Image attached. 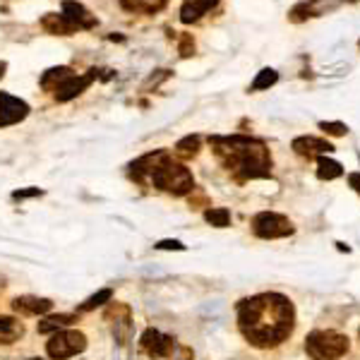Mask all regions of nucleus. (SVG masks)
<instances>
[{
  "label": "nucleus",
  "mask_w": 360,
  "mask_h": 360,
  "mask_svg": "<svg viewBox=\"0 0 360 360\" xmlns=\"http://www.w3.org/2000/svg\"><path fill=\"white\" fill-rule=\"evenodd\" d=\"M238 326L252 346L274 348L296 329V308L281 293H259L238 303Z\"/></svg>",
  "instance_id": "1"
},
{
  "label": "nucleus",
  "mask_w": 360,
  "mask_h": 360,
  "mask_svg": "<svg viewBox=\"0 0 360 360\" xmlns=\"http://www.w3.org/2000/svg\"><path fill=\"white\" fill-rule=\"evenodd\" d=\"M212 149L221 166L236 175V180H257L271 175V154L267 144L257 137H212Z\"/></svg>",
  "instance_id": "2"
},
{
  "label": "nucleus",
  "mask_w": 360,
  "mask_h": 360,
  "mask_svg": "<svg viewBox=\"0 0 360 360\" xmlns=\"http://www.w3.org/2000/svg\"><path fill=\"white\" fill-rule=\"evenodd\" d=\"M149 185L159 187V190H164V192H171V195H175V197H182V195H187V192L195 190V178H192V173L182 164L173 161L171 157H166L164 161L157 166V171L152 173Z\"/></svg>",
  "instance_id": "3"
},
{
  "label": "nucleus",
  "mask_w": 360,
  "mask_h": 360,
  "mask_svg": "<svg viewBox=\"0 0 360 360\" xmlns=\"http://www.w3.org/2000/svg\"><path fill=\"white\" fill-rule=\"evenodd\" d=\"M305 351L312 360H339L348 353V336L339 331H312L305 339Z\"/></svg>",
  "instance_id": "4"
},
{
  "label": "nucleus",
  "mask_w": 360,
  "mask_h": 360,
  "mask_svg": "<svg viewBox=\"0 0 360 360\" xmlns=\"http://www.w3.org/2000/svg\"><path fill=\"white\" fill-rule=\"evenodd\" d=\"M85 348H87V336L75 329L55 331L51 336V341L46 343V351L53 360H68L72 356H77V353H82Z\"/></svg>",
  "instance_id": "5"
},
{
  "label": "nucleus",
  "mask_w": 360,
  "mask_h": 360,
  "mask_svg": "<svg viewBox=\"0 0 360 360\" xmlns=\"http://www.w3.org/2000/svg\"><path fill=\"white\" fill-rule=\"evenodd\" d=\"M293 224L284 214L276 212H262L252 219V233L264 240H274V238H286L293 233Z\"/></svg>",
  "instance_id": "6"
},
{
  "label": "nucleus",
  "mask_w": 360,
  "mask_h": 360,
  "mask_svg": "<svg viewBox=\"0 0 360 360\" xmlns=\"http://www.w3.org/2000/svg\"><path fill=\"white\" fill-rule=\"evenodd\" d=\"M103 319L110 324V331H113L115 341L118 343H127L132 334V312L125 303H110V308L106 310Z\"/></svg>",
  "instance_id": "7"
},
{
  "label": "nucleus",
  "mask_w": 360,
  "mask_h": 360,
  "mask_svg": "<svg viewBox=\"0 0 360 360\" xmlns=\"http://www.w3.org/2000/svg\"><path fill=\"white\" fill-rule=\"evenodd\" d=\"M27 115H29V103L8 92H0V127L17 125Z\"/></svg>",
  "instance_id": "8"
},
{
  "label": "nucleus",
  "mask_w": 360,
  "mask_h": 360,
  "mask_svg": "<svg viewBox=\"0 0 360 360\" xmlns=\"http://www.w3.org/2000/svg\"><path fill=\"white\" fill-rule=\"evenodd\" d=\"M99 77V70L96 68H92L87 75H70L68 80L63 82V85L58 87L53 94H55V101H60V103H65V101H72L75 96H80L82 92H87L89 89V85L94 80Z\"/></svg>",
  "instance_id": "9"
},
{
  "label": "nucleus",
  "mask_w": 360,
  "mask_h": 360,
  "mask_svg": "<svg viewBox=\"0 0 360 360\" xmlns=\"http://www.w3.org/2000/svg\"><path fill=\"white\" fill-rule=\"evenodd\" d=\"M140 346H142V351L154 360L168 358L171 353H173V339L161 334L159 329H147V331H144L142 339H140Z\"/></svg>",
  "instance_id": "10"
},
{
  "label": "nucleus",
  "mask_w": 360,
  "mask_h": 360,
  "mask_svg": "<svg viewBox=\"0 0 360 360\" xmlns=\"http://www.w3.org/2000/svg\"><path fill=\"white\" fill-rule=\"evenodd\" d=\"M291 147L298 157H305V159H319L334 152V144L326 140H317V137H296Z\"/></svg>",
  "instance_id": "11"
},
{
  "label": "nucleus",
  "mask_w": 360,
  "mask_h": 360,
  "mask_svg": "<svg viewBox=\"0 0 360 360\" xmlns=\"http://www.w3.org/2000/svg\"><path fill=\"white\" fill-rule=\"evenodd\" d=\"M166 157H168V152H166V149H157V152L144 154V157H140L135 164L130 166L132 178L140 180V182H149V178H152V173L157 171V166L161 164Z\"/></svg>",
  "instance_id": "12"
},
{
  "label": "nucleus",
  "mask_w": 360,
  "mask_h": 360,
  "mask_svg": "<svg viewBox=\"0 0 360 360\" xmlns=\"http://www.w3.org/2000/svg\"><path fill=\"white\" fill-rule=\"evenodd\" d=\"M63 17L68 20L75 29H92V27H96V15H92L89 10L82 3H77V0H65Z\"/></svg>",
  "instance_id": "13"
},
{
  "label": "nucleus",
  "mask_w": 360,
  "mask_h": 360,
  "mask_svg": "<svg viewBox=\"0 0 360 360\" xmlns=\"http://www.w3.org/2000/svg\"><path fill=\"white\" fill-rule=\"evenodd\" d=\"M15 312L20 315H46L53 308V303L48 298H36V296H22L13 301Z\"/></svg>",
  "instance_id": "14"
},
{
  "label": "nucleus",
  "mask_w": 360,
  "mask_h": 360,
  "mask_svg": "<svg viewBox=\"0 0 360 360\" xmlns=\"http://www.w3.org/2000/svg\"><path fill=\"white\" fill-rule=\"evenodd\" d=\"M41 27L48 31V34H55V36H70L72 31H75V27H72L70 22L63 17V13H60V15H55V13L43 15Z\"/></svg>",
  "instance_id": "15"
},
{
  "label": "nucleus",
  "mask_w": 360,
  "mask_h": 360,
  "mask_svg": "<svg viewBox=\"0 0 360 360\" xmlns=\"http://www.w3.org/2000/svg\"><path fill=\"white\" fill-rule=\"evenodd\" d=\"M322 0H303V3H298L296 8L288 13V20L291 22H305L310 17H317V15H322Z\"/></svg>",
  "instance_id": "16"
},
{
  "label": "nucleus",
  "mask_w": 360,
  "mask_h": 360,
  "mask_svg": "<svg viewBox=\"0 0 360 360\" xmlns=\"http://www.w3.org/2000/svg\"><path fill=\"white\" fill-rule=\"evenodd\" d=\"M212 8L209 0H185L180 8V22L182 24H190V22H197L202 15H207V10Z\"/></svg>",
  "instance_id": "17"
},
{
  "label": "nucleus",
  "mask_w": 360,
  "mask_h": 360,
  "mask_svg": "<svg viewBox=\"0 0 360 360\" xmlns=\"http://www.w3.org/2000/svg\"><path fill=\"white\" fill-rule=\"evenodd\" d=\"M70 75H75V72H72L68 65H60V68H51V70H46L41 75V87L46 92H55L58 89L60 85H63L65 80H68Z\"/></svg>",
  "instance_id": "18"
},
{
  "label": "nucleus",
  "mask_w": 360,
  "mask_h": 360,
  "mask_svg": "<svg viewBox=\"0 0 360 360\" xmlns=\"http://www.w3.org/2000/svg\"><path fill=\"white\" fill-rule=\"evenodd\" d=\"M24 334V324L15 317H0V343H15Z\"/></svg>",
  "instance_id": "19"
},
{
  "label": "nucleus",
  "mask_w": 360,
  "mask_h": 360,
  "mask_svg": "<svg viewBox=\"0 0 360 360\" xmlns=\"http://www.w3.org/2000/svg\"><path fill=\"white\" fill-rule=\"evenodd\" d=\"M343 175V166L339 161L329 157H319L317 159V178L319 180H336Z\"/></svg>",
  "instance_id": "20"
},
{
  "label": "nucleus",
  "mask_w": 360,
  "mask_h": 360,
  "mask_svg": "<svg viewBox=\"0 0 360 360\" xmlns=\"http://www.w3.org/2000/svg\"><path fill=\"white\" fill-rule=\"evenodd\" d=\"M199 147H202V140H199L197 135H187V137H182L178 144H175V157L182 159V161L195 159L199 154Z\"/></svg>",
  "instance_id": "21"
},
{
  "label": "nucleus",
  "mask_w": 360,
  "mask_h": 360,
  "mask_svg": "<svg viewBox=\"0 0 360 360\" xmlns=\"http://www.w3.org/2000/svg\"><path fill=\"white\" fill-rule=\"evenodd\" d=\"M75 315H53V317H46L43 322H38V334H51V331H60L63 326H70L75 322Z\"/></svg>",
  "instance_id": "22"
},
{
  "label": "nucleus",
  "mask_w": 360,
  "mask_h": 360,
  "mask_svg": "<svg viewBox=\"0 0 360 360\" xmlns=\"http://www.w3.org/2000/svg\"><path fill=\"white\" fill-rule=\"evenodd\" d=\"M276 82H279V72L274 68H264L257 72V77H254L252 82V92H262V89H269V87H274Z\"/></svg>",
  "instance_id": "23"
},
{
  "label": "nucleus",
  "mask_w": 360,
  "mask_h": 360,
  "mask_svg": "<svg viewBox=\"0 0 360 360\" xmlns=\"http://www.w3.org/2000/svg\"><path fill=\"white\" fill-rule=\"evenodd\" d=\"M127 10H137V13H157L161 10L168 0H120Z\"/></svg>",
  "instance_id": "24"
},
{
  "label": "nucleus",
  "mask_w": 360,
  "mask_h": 360,
  "mask_svg": "<svg viewBox=\"0 0 360 360\" xmlns=\"http://www.w3.org/2000/svg\"><path fill=\"white\" fill-rule=\"evenodd\" d=\"M204 219H207V224L216 226V229H226L231 224V212L224 207H212L204 212Z\"/></svg>",
  "instance_id": "25"
},
{
  "label": "nucleus",
  "mask_w": 360,
  "mask_h": 360,
  "mask_svg": "<svg viewBox=\"0 0 360 360\" xmlns=\"http://www.w3.org/2000/svg\"><path fill=\"white\" fill-rule=\"evenodd\" d=\"M110 298H113V291H110V288H101V291L94 293L92 298H87V301L80 305V310H82V312H87V310H94V308L103 305V303H108Z\"/></svg>",
  "instance_id": "26"
},
{
  "label": "nucleus",
  "mask_w": 360,
  "mask_h": 360,
  "mask_svg": "<svg viewBox=\"0 0 360 360\" xmlns=\"http://www.w3.org/2000/svg\"><path fill=\"white\" fill-rule=\"evenodd\" d=\"M319 130H322L324 135H331V137H343L348 132V127L339 123V120H322V123H319Z\"/></svg>",
  "instance_id": "27"
},
{
  "label": "nucleus",
  "mask_w": 360,
  "mask_h": 360,
  "mask_svg": "<svg viewBox=\"0 0 360 360\" xmlns=\"http://www.w3.org/2000/svg\"><path fill=\"white\" fill-rule=\"evenodd\" d=\"M192 53H195V41H192L190 34H182V38H180V55H182V58H190Z\"/></svg>",
  "instance_id": "28"
},
{
  "label": "nucleus",
  "mask_w": 360,
  "mask_h": 360,
  "mask_svg": "<svg viewBox=\"0 0 360 360\" xmlns=\"http://www.w3.org/2000/svg\"><path fill=\"white\" fill-rule=\"evenodd\" d=\"M38 195H43V190H38V187H29V190L13 192V199H29V197H38Z\"/></svg>",
  "instance_id": "29"
},
{
  "label": "nucleus",
  "mask_w": 360,
  "mask_h": 360,
  "mask_svg": "<svg viewBox=\"0 0 360 360\" xmlns=\"http://www.w3.org/2000/svg\"><path fill=\"white\" fill-rule=\"evenodd\" d=\"M159 250H185V245H182L180 240H161L157 243Z\"/></svg>",
  "instance_id": "30"
},
{
  "label": "nucleus",
  "mask_w": 360,
  "mask_h": 360,
  "mask_svg": "<svg viewBox=\"0 0 360 360\" xmlns=\"http://www.w3.org/2000/svg\"><path fill=\"white\" fill-rule=\"evenodd\" d=\"M348 182H351L353 190L360 192V173H351V175H348Z\"/></svg>",
  "instance_id": "31"
},
{
  "label": "nucleus",
  "mask_w": 360,
  "mask_h": 360,
  "mask_svg": "<svg viewBox=\"0 0 360 360\" xmlns=\"http://www.w3.org/2000/svg\"><path fill=\"white\" fill-rule=\"evenodd\" d=\"M5 70H8V65L3 63V60H0V80H3V75H5Z\"/></svg>",
  "instance_id": "32"
},
{
  "label": "nucleus",
  "mask_w": 360,
  "mask_h": 360,
  "mask_svg": "<svg viewBox=\"0 0 360 360\" xmlns=\"http://www.w3.org/2000/svg\"><path fill=\"white\" fill-rule=\"evenodd\" d=\"M216 3H219V0H209V5H212V8H214Z\"/></svg>",
  "instance_id": "33"
},
{
  "label": "nucleus",
  "mask_w": 360,
  "mask_h": 360,
  "mask_svg": "<svg viewBox=\"0 0 360 360\" xmlns=\"http://www.w3.org/2000/svg\"><path fill=\"white\" fill-rule=\"evenodd\" d=\"M29 360H41V358H29Z\"/></svg>",
  "instance_id": "34"
},
{
  "label": "nucleus",
  "mask_w": 360,
  "mask_h": 360,
  "mask_svg": "<svg viewBox=\"0 0 360 360\" xmlns=\"http://www.w3.org/2000/svg\"><path fill=\"white\" fill-rule=\"evenodd\" d=\"M358 46H360V41H358Z\"/></svg>",
  "instance_id": "35"
}]
</instances>
